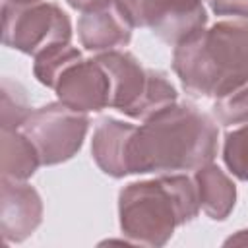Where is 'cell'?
<instances>
[{
    "instance_id": "6da1fadb",
    "label": "cell",
    "mask_w": 248,
    "mask_h": 248,
    "mask_svg": "<svg viewBox=\"0 0 248 248\" xmlns=\"http://www.w3.org/2000/svg\"><path fill=\"white\" fill-rule=\"evenodd\" d=\"M217 140L215 120L190 103H174L136 128L128 149L130 174L196 170L213 163Z\"/></svg>"
},
{
    "instance_id": "d6986e66",
    "label": "cell",
    "mask_w": 248,
    "mask_h": 248,
    "mask_svg": "<svg viewBox=\"0 0 248 248\" xmlns=\"http://www.w3.org/2000/svg\"><path fill=\"white\" fill-rule=\"evenodd\" d=\"M209 8L217 16H229L232 19H248V0H207Z\"/></svg>"
},
{
    "instance_id": "9a60e30c",
    "label": "cell",
    "mask_w": 248,
    "mask_h": 248,
    "mask_svg": "<svg viewBox=\"0 0 248 248\" xmlns=\"http://www.w3.org/2000/svg\"><path fill=\"white\" fill-rule=\"evenodd\" d=\"M33 74L37 78L39 83L54 89L56 81L60 79V76L78 60H81V52L72 46V43H62V45H54L48 46L45 50H41L37 56H33Z\"/></svg>"
},
{
    "instance_id": "52a82bcc",
    "label": "cell",
    "mask_w": 248,
    "mask_h": 248,
    "mask_svg": "<svg viewBox=\"0 0 248 248\" xmlns=\"http://www.w3.org/2000/svg\"><path fill=\"white\" fill-rule=\"evenodd\" d=\"M54 93L74 110L99 112L110 105V79L95 56L81 58L60 76Z\"/></svg>"
},
{
    "instance_id": "30bf717a",
    "label": "cell",
    "mask_w": 248,
    "mask_h": 248,
    "mask_svg": "<svg viewBox=\"0 0 248 248\" xmlns=\"http://www.w3.org/2000/svg\"><path fill=\"white\" fill-rule=\"evenodd\" d=\"M132 25L120 14L116 4L85 12L78 19V37L85 50L89 52H107L126 46L132 39Z\"/></svg>"
},
{
    "instance_id": "8fae6325",
    "label": "cell",
    "mask_w": 248,
    "mask_h": 248,
    "mask_svg": "<svg viewBox=\"0 0 248 248\" xmlns=\"http://www.w3.org/2000/svg\"><path fill=\"white\" fill-rule=\"evenodd\" d=\"M138 126L118 120V118H103L91 140V155L97 167L112 176V178H122L130 174L128 169V149H130V140L134 136Z\"/></svg>"
},
{
    "instance_id": "7a4b0ae2",
    "label": "cell",
    "mask_w": 248,
    "mask_h": 248,
    "mask_svg": "<svg viewBox=\"0 0 248 248\" xmlns=\"http://www.w3.org/2000/svg\"><path fill=\"white\" fill-rule=\"evenodd\" d=\"M172 70L186 93L219 97L248 81V19H225L180 43Z\"/></svg>"
},
{
    "instance_id": "277c9868",
    "label": "cell",
    "mask_w": 248,
    "mask_h": 248,
    "mask_svg": "<svg viewBox=\"0 0 248 248\" xmlns=\"http://www.w3.org/2000/svg\"><path fill=\"white\" fill-rule=\"evenodd\" d=\"M70 16L46 0H4L2 43L23 54L37 56L41 50L70 43Z\"/></svg>"
},
{
    "instance_id": "4fadbf2b",
    "label": "cell",
    "mask_w": 248,
    "mask_h": 248,
    "mask_svg": "<svg viewBox=\"0 0 248 248\" xmlns=\"http://www.w3.org/2000/svg\"><path fill=\"white\" fill-rule=\"evenodd\" d=\"M43 165L35 143L21 130H0V170L2 178L25 182Z\"/></svg>"
},
{
    "instance_id": "9c48e42d",
    "label": "cell",
    "mask_w": 248,
    "mask_h": 248,
    "mask_svg": "<svg viewBox=\"0 0 248 248\" xmlns=\"http://www.w3.org/2000/svg\"><path fill=\"white\" fill-rule=\"evenodd\" d=\"M110 79V108L130 116L147 85L149 68H143L138 58L126 50H107L95 54Z\"/></svg>"
},
{
    "instance_id": "ac0fdd59",
    "label": "cell",
    "mask_w": 248,
    "mask_h": 248,
    "mask_svg": "<svg viewBox=\"0 0 248 248\" xmlns=\"http://www.w3.org/2000/svg\"><path fill=\"white\" fill-rule=\"evenodd\" d=\"M223 161L232 176L248 182V122L227 132L223 141Z\"/></svg>"
},
{
    "instance_id": "5b68a950",
    "label": "cell",
    "mask_w": 248,
    "mask_h": 248,
    "mask_svg": "<svg viewBox=\"0 0 248 248\" xmlns=\"http://www.w3.org/2000/svg\"><path fill=\"white\" fill-rule=\"evenodd\" d=\"M19 130L35 143L43 165L50 167L72 159L81 149L89 116L54 101L35 108Z\"/></svg>"
},
{
    "instance_id": "3957f363",
    "label": "cell",
    "mask_w": 248,
    "mask_h": 248,
    "mask_svg": "<svg viewBox=\"0 0 248 248\" xmlns=\"http://www.w3.org/2000/svg\"><path fill=\"white\" fill-rule=\"evenodd\" d=\"M200 211L194 178L167 172L151 180L126 184L118 194L120 231L132 244L165 246L174 229Z\"/></svg>"
},
{
    "instance_id": "8992f818",
    "label": "cell",
    "mask_w": 248,
    "mask_h": 248,
    "mask_svg": "<svg viewBox=\"0 0 248 248\" xmlns=\"http://www.w3.org/2000/svg\"><path fill=\"white\" fill-rule=\"evenodd\" d=\"M132 27H149L163 43L176 46L207 25L203 0H114Z\"/></svg>"
},
{
    "instance_id": "e0dca14e",
    "label": "cell",
    "mask_w": 248,
    "mask_h": 248,
    "mask_svg": "<svg viewBox=\"0 0 248 248\" xmlns=\"http://www.w3.org/2000/svg\"><path fill=\"white\" fill-rule=\"evenodd\" d=\"M211 114L221 126L248 122V81L213 99Z\"/></svg>"
},
{
    "instance_id": "5bb4252c",
    "label": "cell",
    "mask_w": 248,
    "mask_h": 248,
    "mask_svg": "<svg viewBox=\"0 0 248 248\" xmlns=\"http://www.w3.org/2000/svg\"><path fill=\"white\" fill-rule=\"evenodd\" d=\"M176 97H178L176 95V89L169 81V78L163 72H159V70H149V74H147V85L143 89L141 99L134 107L130 118L143 122V120L155 116L157 112L169 108L170 105H174L176 103Z\"/></svg>"
},
{
    "instance_id": "7c38bea8",
    "label": "cell",
    "mask_w": 248,
    "mask_h": 248,
    "mask_svg": "<svg viewBox=\"0 0 248 248\" xmlns=\"http://www.w3.org/2000/svg\"><path fill=\"white\" fill-rule=\"evenodd\" d=\"M200 209L213 221H225L236 203V186L232 178L217 165L207 163L194 172Z\"/></svg>"
},
{
    "instance_id": "ba28073f",
    "label": "cell",
    "mask_w": 248,
    "mask_h": 248,
    "mask_svg": "<svg viewBox=\"0 0 248 248\" xmlns=\"http://www.w3.org/2000/svg\"><path fill=\"white\" fill-rule=\"evenodd\" d=\"M43 221L39 192L17 180H0V232L4 242H23Z\"/></svg>"
},
{
    "instance_id": "ffe728a7",
    "label": "cell",
    "mask_w": 248,
    "mask_h": 248,
    "mask_svg": "<svg viewBox=\"0 0 248 248\" xmlns=\"http://www.w3.org/2000/svg\"><path fill=\"white\" fill-rule=\"evenodd\" d=\"M74 10L85 14V12H93V10H99V8H105L108 4H112L114 0H66Z\"/></svg>"
},
{
    "instance_id": "2e32d148",
    "label": "cell",
    "mask_w": 248,
    "mask_h": 248,
    "mask_svg": "<svg viewBox=\"0 0 248 248\" xmlns=\"http://www.w3.org/2000/svg\"><path fill=\"white\" fill-rule=\"evenodd\" d=\"M31 103L27 99V93L23 85L17 81L4 78L2 87H0V118H2V128L10 130H19L23 122L31 114Z\"/></svg>"
},
{
    "instance_id": "44dd1931",
    "label": "cell",
    "mask_w": 248,
    "mask_h": 248,
    "mask_svg": "<svg viewBox=\"0 0 248 248\" xmlns=\"http://www.w3.org/2000/svg\"><path fill=\"white\" fill-rule=\"evenodd\" d=\"M231 244H234V246H248V229L238 231L236 234L229 236V238L225 240V246H231Z\"/></svg>"
}]
</instances>
